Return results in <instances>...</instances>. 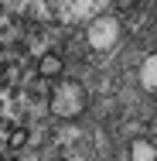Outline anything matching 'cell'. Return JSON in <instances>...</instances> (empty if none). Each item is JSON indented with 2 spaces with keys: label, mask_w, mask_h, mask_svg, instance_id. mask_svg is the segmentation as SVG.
<instances>
[{
  "label": "cell",
  "mask_w": 157,
  "mask_h": 161,
  "mask_svg": "<svg viewBox=\"0 0 157 161\" xmlns=\"http://www.w3.org/2000/svg\"><path fill=\"white\" fill-rule=\"evenodd\" d=\"M120 34H123L120 21L109 17V14H99V17H92V21L86 24V41H89L92 52H109V48H116V45H120Z\"/></svg>",
  "instance_id": "obj_3"
},
{
  "label": "cell",
  "mask_w": 157,
  "mask_h": 161,
  "mask_svg": "<svg viewBox=\"0 0 157 161\" xmlns=\"http://www.w3.org/2000/svg\"><path fill=\"white\" fill-rule=\"evenodd\" d=\"M130 161H157V147L150 144V141L137 137V141L130 144Z\"/></svg>",
  "instance_id": "obj_5"
},
{
  "label": "cell",
  "mask_w": 157,
  "mask_h": 161,
  "mask_svg": "<svg viewBox=\"0 0 157 161\" xmlns=\"http://www.w3.org/2000/svg\"><path fill=\"white\" fill-rule=\"evenodd\" d=\"M140 86H144L147 93L157 89V55H147V58H144V65H140Z\"/></svg>",
  "instance_id": "obj_4"
},
{
  "label": "cell",
  "mask_w": 157,
  "mask_h": 161,
  "mask_svg": "<svg viewBox=\"0 0 157 161\" xmlns=\"http://www.w3.org/2000/svg\"><path fill=\"white\" fill-rule=\"evenodd\" d=\"M38 72H41V75H48V79H55V75L62 72V58H58V55H51V52H48V55H41Z\"/></svg>",
  "instance_id": "obj_6"
},
{
  "label": "cell",
  "mask_w": 157,
  "mask_h": 161,
  "mask_svg": "<svg viewBox=\"0 0 157 161\" xmlns=\"http://www.w3.org/2000/svg\"><path fill=\"white\" fill-rule=\"evenodd\" d=\"M86 106H89L86 89H82L79 82H72V79H65V82H58V86L51 89V113H55V117H62V120L79 117Z\"/></svg>",
  "instance_id": "obj_2"
},
{
  "label": "cell",
  "mask_w": 157,
  "mask_h": 161,
  "mask_svg": "<svg viewBox=\"0 0 157 161\" xmlns=\"http://www.w3.org/2000/svg\"><path fill=\"white\" fill-rule=\"evenodd\" d=\"M106 3L109 0H48V10L62 24H89L106 10Z\"/></svg>",
  "instance_id": "obj_1"
}]
</instances>
